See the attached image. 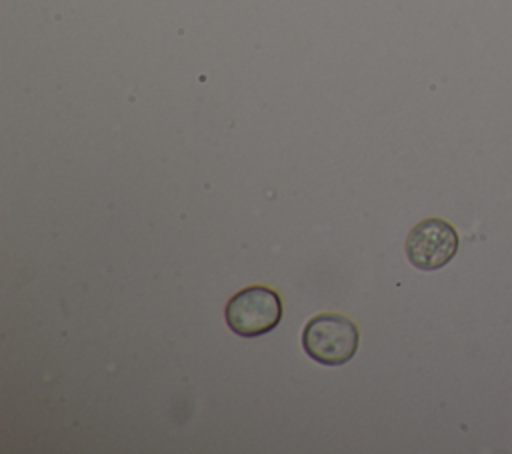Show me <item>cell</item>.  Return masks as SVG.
Returning <instances> with one entry per match:
<instances>
[{
  "label": "cell",
  "instance_id": "cell-1",
  "mask_svg": "<svg viewBox=\"0 0 512 454\" xmlns=\"http://www.w3.org/2000/svg\"><path fill=\"white\" fill-rule=\"evenodd\" d=\"M358 338V326L348 316L326 312L308 320L302 332V346L314 362L340 366L356 354Z\"/></svg>",
  "mask_w": 512,
  "mask_h": 454
},
{
  "label": "cell",
  "instance_id": "cell-3",
  "mask_svg": "<svg viewBox=\"0 0 512 454\" xmlns=\"http://www.w3.org/2000/svg\"><path fill=\"white\" fill-rule=\"evenodd\" d=\"M458 232L442 218L420 220L406 236V256L418 270L444 268L458 252Z\"/></svg>",
  "mask_w": 512,
  "mask_h": 454
},
{
  "label": "cell",
  "instance_id": "cell-2",
  "mask_svg": "<svg viewBox=\"0 0 512 454\" xmlns=\"http://www.w3.org/2000/svg\"><path fill=\"white\" fill-rule=\"evenodd\" d=\"M224 320L226 326L242 338L262 336L280 324L282 300L278 292L268 286H248L228 300Z\"/></svg>",
  "mask_w": 512,
  "mask_h": 454
}]
</instances>
